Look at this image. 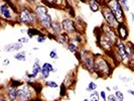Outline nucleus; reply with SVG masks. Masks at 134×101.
<instances>
[{"mask_svg":"<svg viewBox=\"0 0 134 101\" xmlns=\"http://www.w3.org/2000/svg\"><path fill=\"white\" fill-rule=\"evenodd\" d=\"M113 72V67L110 62L102 55H95V71L100 78H108L110 77Z\"/></svg>","mask_w":134,"mask_h":101,"instance_id":"f257e3e1","label":"nucleus"},{"mask_svg":"<svg viewBox=\"0 0 134 101\" xmlns=\"http://www.w3.org/2000/svg\"><path fill=\"white\" fill-rule=\"evenodd\" d=\"M34 12L36 14V17L38 20V24L41 25L42 29L49 31L52 28V23H53V19L51 14L48 13L47 6L44 5H37L34 8Z\"/></svg>","mask_w":134,"mask_h":101,"instance_id":"f03ea898","label":"nucleus"},{"mask_svg":"<svg viewBox=\"0 0 134 101\" xmlns=\"http://www.w3.org/2000/svg\"><path fill=\"white\" fill-rule=\"evenodd\" d=\"M17 20L20 23L27 25V26H35L38 23V20L36 17V14L34 10H30L27 7H22L20 10H18L17 14Z\"/></svg>","mask_w":134,"mask_h":101,"instance_id":"7ed1b4c3","label":"nucleus"},{"mask_svg":"<svg viewBox=\"0 0 134 101\" xmlns=\"http://www.w3.org/2000/svg\"><path fill=\"white\" fill-rule=\"evenodd\" d=\"M37 94L34 85L30 83L22 84L18 87V98L17 101H31L34 99V96Z\"/></svg>","mask_w":134,"mask_h":101,"instance_id":"20e7f679","label":"nucleus"},{"mask_svg":"<svg viewBox=\"0 0 134 101\" xmlns=\"http://www.w3.org/2000/svg\"><path fill=\"white\" fill-rule=\"evenodd\" d=\"M80 53V62L82 66L88 70L91 73H94L95 71V55L92 54L91 52L86 51V50H81Z\"/></svg>","mask_w":134,"mask_h":101,"instance_id":"39448f33","label":"nucleus"},{"mask_svg":"<svg viewBox=\"0 0 134 101\" xmlns=\"http://www.w3.org/2000/svg\"><path fill=\"white\" fill-rule=\"evenodd\" d=\"M113 58L118 60L120 63L127 64V65L130 60L125 51V44L123 42V40H120L119 39L115 42L114 50H113Z\"/></svg>","mask_w":134,"mask_h":101,"instance_id":"423d86ee","label":"nucleus"},{"mask_svg":"<svg viewBox=\"0 0 134 101\" xmlns=\"http://www.w3.org/2000/svg\"><path fill=\"white\" fill-rule=\"evenodd\" d=\"M107 5L115 15L117 21L119 23H125V14L119 0H111L110 2H108Z\"/></svg>","mask_w":134,"mask_h":101,"instance_id":"0eeeda50","label":"nucleus"},{"mask_svg":"<svg viewBox=\"0 0 134 101\" xmlns=\"http://www.w3.org/2000/svg\"><path fill=\"white\" fill-rule=\"evenodd\" d=\"M101 12H102V15L104 17V19L106 21L109 26H111L112 28L116 29L118 25H119V22L117 21L115 15L113 14V12L111 11V9L108 7L107 4H102V7H101Z\"/></svg>","mask_w":134,"mask_h":101,"instance_id":"6e6552de","label":"nucleus"},{"mask_svg":"<svg viewBox=\"0 0 134 101\" xmlns=\"http://www.w3.org/2000/svg\"><path fill=\"white\" fill-rule=\"evenodd\" d=\"M62 26L64 29V33L68 34H78V29L76 26V22L72 18H65L62 21Z\"/></svg>","mask_w":134,"mask_h":101,"instance_id":"1a4fd4ad","label":"nucleus"},{"mask_svg":"<svg viewBox=\"0 0 134 101\" xmlns=\"http://www.w3.org/2000/svg\"><path fill=\"white\" fill-rule=\"evenodd\" d=\"M13 11L16 12L13 8L10 6L9 4H7V3H3L0 6V13H1L2 19H5L7 21L12 20L13 19Z\"/></svg>","mask_w":134,"mask_h":101,"instance_id":"9d476101","label":"nucleus"},{"mask_svg":"<svg viewBox=\"0 0 134 101\" xmlns=\"http://www.w3.org/2000/svg\"><path fill=\"white\" fill-rule=\"evenodd\" d=\"M101 31L102 34H104L105 36H107L109 40H111L112 42H116L117 40H118V36H117V33H116V29L112 28L111 26H109L107 23L103 24L101 26Z\"/></svg>","mask_w":134,"mask_h":101,"instance_id":"9b49d317","label":"nucleus"},{"mask_svg":"<svg viewBox=\"0 0 134 101\" xmlns=\"http://www.w3.org/2000/svg\"><path fill=\"white\" fill-rule=\"evenodd\" d=\"M3 94L6 96L8 101H17L18 98V88L14 87L10 83L6 86V89Z\"/></svg>","mask_w":134,"mask_h":101,"instance_id":"f8f14e48","label":"nucleus"},{"mask_svg":"<svg viewBox=\"0 0 134 101\" xmlns=\"http://www.w3.org/2000/svg\"><path fill=\"white\" fill-rule=\"evenodd\" d=\"M42 71V67L40 66V59L35 58L34 65H32V72L31 73H26V76L28 79H35L37 77V75L41 73Z\"/></svg>","mask_w":134,"mask_h":101,"instance_id":"ddd939ff","label":"nucleus"},{"mask_svg":"<svg viewBox=\"0 0 134 101\" xmlns=\"http://www.w3.org/2000/svg\"><path fill=\"white\" fill-rule=\"evenodd\" d=\"M117 36L120 40H126L128 38V28L125 23H119L118 27L116 28Z\"/></svg>","mask_w":134,"mask_h":101,"instance_id":"4468645a","label":"nucleus"},{"mask_svg":"<svg viewBox=\"0 0 134 101\" xmlns=\"http://www.w3.org/2000/svg\"><path fill=\"white\" fill-rule=\"evenodd\" d=\"M87 2L89 4V7H90V10L92 12H98L101 10L102 3H101L100 0H88Z\"/></svg>","mask_w":134,"mask_h":101,"instance_id":"2eb2a0df","label":"nucleus"},{"mask_svg":"<svg viewBox=\"0 0 134 101\" xmlns=\"http://www.w3.org/2000/svg\"><path fill=\"white\" fill-rule=\"evenodd\" d=\"M23 47V44H21L19 41L17 42H12V44H8V45H5L4 46V51L5 52H14V51H19L20 49H22Z\"/></svg>","mask_w":134,"mask_h":101,"instance_id":"dca6fc26","label":"nucleus"},{"mask_svg":"<svg viewBox=\"0 0 134 101\" xmlns=\"http://www.w3.org/2000/svg\"><path fill=\"white\" fill-rule=\"evenodd\" d=\"M51 30H52V33H53L54 35H55V36H57V35H59V34H60L63 31H64L63 26H62V22H59L58 20L53 21Z\"/></svg>","mask_w":134,"mask_h":101,"instance_id":"f3484780","label":"nucleus"},{"mask_svg":"<svg viewBox=\"0 0 134 101\" xmlns=\"http://www.w3.org/2000/svg\"><path fill=\"white\" fill-rule=\"evenodd\" d=\"M55 40L60 44V45H69L71 42V40H70V36L69 34H66V33H62L60 34L57 35V39Z\"/></svg>","mask_w":134,"mask_h":101,"instance_id":"a211bd4d","label":"nucleus"},{"mask_svg":"<svg viewBox=\"0 0 134 101\" xmlns=\"http://www.w3.org/2000/svg\"><path fill=\"white\" fill-rule=\"evenodd\" d=\"M125 51H126V54H127L129 59H131L134 56V45L131 41L125 42Z\"/></svg>","mask_w":134,"mask_h":101,"instance_id":"6ab92c4d","label":"nucleus"},{"mask_svg":"<svg viewBox=\"0 0 134 101\" xmlns=\"http://www.w3.org/2000/svg\"><path fill=\"white\" fill-rule=\"evenodd\" d=\"M42 34V33L40 31L37 27H35V26L29 27V28L27 29V34H28V38H29V39H32L35 35H40V34Z\"/></svg>","mask_w":134,"mask_h":101,"instance_id":"aec40b11","label":"nucleus"},{"mask_svg":"<svg viewBox=\"0 0 134 101\" xmlns=\"http://www.w3.org/2000/svg\"><path fill=\"white\" fill-rule=\"evenodd\" d=\"M15 60L20 61V62H25V52H20V53H16L14 55Z\"/></svg>","mask_w":134,"mask_h":101,"instance_id":"412c9836","label":"nucleus"},{"mask_svg":"<svg viewBox=\"0 0 134 101\" xmlns=\"http://www.w3.org/2000/svg\"><path fill=\"white\" fill-rule=\"evenodd\" d=\"M68 50H69L71 53H73V54H76L77 52H79V51H78L77 45L74 44V42H70V44L68 45Z\"/></svg>","mask_w":134,"mask_h":101,"instance_id":"4be33fe9","label":"nucleus"},{"mask_svg":"<svg viewBox=\"0 0 134 101\" xmlns=\"http://www.w3.org/2000/svg\"><path fill=\"white\" fill-rule=\"evenodd\" d=\"M100 94L97 91H93L90 95V100L91 101H99L100 100Z\"/></svg>","mask_w":134,"mask_h":101,"instance_id":"5701e85b","label":"nucleus"},{"mask_svg":"<svg viewBox=\"0 0 134 101\" xmlns=\"http://www.w3.org/2000/svg\"><path fill=\"white\" fill-rule=\"evenodd\" d=\"M42 69H46V70H47V71H49L51 73H52V72H55V71H57V70L53 67V65H52L51 63H44V64L42 65Z\"/></svg>","mask_w":134,"mask_h":101,"instance_id":"b1692460","label":"nucleus"},{"mask_svg":"<svg viewBox=\"0 0 134 101\" xmlns=\"http://www.w3.org/2000/svg\"><path fill=\"white\" fill-rule=\"evenodd\" d=\"M128 1H129V0H119L121 6H122L124 11H129V10H130V8H129V6H128V4H127Z\"/></svg>","mask_w":134,"mask_h":101,"instance_id":"393cba45","label":"nucleus"},{"mask_svg":"<svg viewBox=\"0 0 134 101\" xmlns=\"http://www.w3.org/2000/svg\"><path fill=\"white\" fill-rule=\"evenodd\" d=\"M97 84L96 83H94V82H90L89 83V86H88L87 88H86V90H87L88 92H93V91H95L96 89H97Z\"/></svg>","mask_w":134,"mask_h":101,"instance_id":"a878e982","label":"nucleus"},{"mask_svg":"<svg viewBox=\"0 0 134 101\" xmlns=\"http://www.w3.org/2000/svg\"><path fill=\"white\" fill-rule=\"evenodd\" d=\"M46 83V86H47V87H51V88H58L59 87V84L57 83V82H54V81H46L44 82Z\"/></svg>","mask_w":134,"mask_h":101,"instance_id":"bb28decb","label":"nucleus"},{"mask_svg":"<svg viewBox=\"0 0 134 101\" xmlns=\"http://www.w3.org/2000/svg\"><path fill=\"white\" fill-rule=\"evenodd\" d=\"M49 75H51V72H49V71H47L46 69H42V71H41V73H40V77H41L42 79H47V78L49 77Z\"/></svg>","mask_w":134,"mask_h":101,"instance_id":"cd10ccee","label":"nucleus"},{"mask_svg":"<svg viewBox=\"0 0 134 101\" xmlns=\"http://www.w3.org/2000/svg\"><path fill=\"white\" fill-rule=\"evenodd\" d=\"M115 96L117 97V99L119 101H124V94H123L121 91H118V90H117V91L115 92Z\"/></svg>","mask_w":134,"mask_h":101,"instance_id":"c85d7f7f","label":"nucleus"},{"mask_svg":"<svg viewBox=\"0 0 134 101\" xmlns=\"http://www.w3.org/2000/svg\"><path fill=\"white\" fill-rule=\"evenodd\" d=\"M47 40V35L43 34H40V35H37V41L40 42V44H42V42H44Z\"/></svg>","mask_w":134,"mask_h":101,"instance_id":"c756f323","label":"nucleus"},{"mask_svg":"<svg viewBox=\"0 0 134 101\" xmlns=\"http://www.w3.org/2000/svg\"><path fill=\"white\" fill-rule=\"evenodd\" d=\"M46 5H48V7H54V1L55 0H41Z\"/></svg>","mask_w":134,"mask_h":101,"instance_id":"7c9ffc66","label":"nucleus"},{"mask_svg":"<svg viewBox=\"0 0 134 101\" xmlns=\"http://www.w3.org/2000/svg\"><path fill=\"white\" fill-rule=\"evenodd\" d=\"M75 40H76V41H77V42H83V36H82V34H79V33H78V34H75Z\"/></svg>","mask_w":134,"mask_h":101,"instance_id":"2f4dec72","label":"nucleus"},{"mask_svg":"<svg viewBox=\"0 0 134 101\" xmlns=\"http://www.w3.org/2000/svg\"><path fill=\"white\" fill-rule=\"evenodd\" d=\"M66 94H67V87L65 86V84H63L60 86V96L63 97V96H65Z\"/></svg>","mask_w":134,"mask_h":101,"instance_id":"473e14b6","label":"nucleus"},{"mask_svg":"<svg viewBox=\"0 0 134 101\" xmlns=\"http://www.w3.org/2000/svg\"><path fill=\"white\" fill-rule=\"evenodd\" d=\"M49 57L54 60H57L58 59V55H57V50H53L51 53H49Z\"/></svg>","mask_w":134,"mask_h":101,"instance_id":"72a5a7b5","label":"nucleus"},{"mask_svg":"<svg viewBox=\"0 0 134 101\" xmlns=\"http://www.w3.org/2000/svg\"><path fill=\"white\" fill-rule=\"evenodd\" d=\"M19 42L21 44H28V41H29V38L28 36H23V38H20L19 40H18Z\"/></svg>","mask_w":134,"mask_h":101,"instance_id":"f704fd0d","label":"nucleus"},{"mask_svg":"<svg viewBox=\"0 0 134 101\" xmlns=\"http://www.w3.org/2000/svg\"><path fill=\"white\" fill-rule=\"evenodd\" d=\"M107 101H119V100L117 99V97H116L115 95L110 94V95H108V97H107Z\"/></svg>","mask_w":134,"mask_h":101,"instance_id":"c9c22d12","label":"nucleus"},{"mask_svg":"<svg viewBox=\"0 0 134 101\" xmlns=\"http://www.w3.org/2000/svg\"><path fill=\"white\" fill-rule=\"evenodd\" d=\"M128 66H129V68L134 72V60L130 59V60H129V63H128Z\"/></svg>","mask_w":134,"mask_h":101,"instance_id":"e433bc0d","label":"nucleus"},{"mask_svg":"<svg viewBox=\"0 0 134 101\" xmlns=\"http://www.w3.org/2000/svg\"><path fill=\"white\" fill-rule=\"evenodd\" d=\"M100 96H101V98L103 99L104 101H107V95H106V93H105V91H101L100 92Z\"/></svg>","mask_w":134,"mask_h":101,"instance_id":"4c0bfd02","label":"nucleus"},{"mask_svg":"<svg viewBox=\"0 0 134 101\" xmlns=\"http://www.w3.org/2000/svg\"><path fill=\"white\" fill-rule=\"evenodd\" d=\"M10 64V61L8 60V59H4L3 60V66H8Z\"/></svg>","mask_w":134,"mask_h":101,"instance_id":"58836bf2","label":"nucleus"},{"mask_svg":"<svg viewBox=\"0 0 134 101\" xmlns=\"http://www.w3.org/2000/svg\"><path fill=\"white\" fill-rule=\"evenodd\" d=\"M119 78H120V80L123 81V82H128V81L132 80L131 78H124V77H119Z\"/></svg>","mask_w":134,"mask_h":101,"instance_id":"ea45409f","label":"nucleus"},{"mask_svg":"<svg viewBox=\"0 0 134 101\" xmlns=\"http://www.w3.org/2000/svg\"><path fill=\"white\" fill-rule=\"evenodd\" d=\"M0 101H8V99L6 98V96L2 93V95H1V97H0Z\"/></svg>","mask_w":134,"mask_h":101,"instance_id":"a19ab883","label":"nucleus"},{"mask_svg":"<svg viewBox=\"0 0 134 101\" xmlns=\"http://www.w3.org/2000/svg\"><path fill=\"white\" fill-rule=\"evenodd\" d=\"M127 93H128V94L133 95V96H134V91H133V90H131V89H128V90H127Z\"/></svg>","mask_w":134,"mask_h":101,"instance_id":"79ce46f5","label":"nucleus"},{"mask_svg":"<svg viewBox=\"0 0 134 101\" xmlns=\"http://www.w3.org/2000/svg\"><path fill=\"white\" fill-rule=\"evenodd\" d=\"M100 1H101V3H102V4H107L108 2H110L111 0H100Z\"/></svg>","mask_w":134,"mask_h":101,"instance_id":"37998d69","label":"nucleus"},{"mask_svg":"<svg viewBox=\"0 0 134 101\" xmlns=\"http://www.w3.org/2000/svg\"><path fill=\"white\" fill-rule=\"evenodd\" d=\"M130 15H131V21L133 22V21H134V14L133 13H130Z\"/></svg>","mask_w":134,"mask_h":101,"instance_id":"c03bdc74","label":"nucleus"},{"mask_svg":"<svg viewBox=\"0 0 134 101\" xmlns=\"http://www.w3.org/2000/svg\"><path fill=\"white\" fill-rule=\"evenodd\" d=\"M113 89H114L115 91H117V90H118V87H117V86H114V87H113Z\"/></svg>","mask_w":134,"mask_h":101,"instance_id":"a18cd8bd","label":"nucleus"},{"mask_svg":"<svg viewBox=\"0 0 134 101\" xmlns=\"http://www.w3.org/2000/svg\"><path fill=\"white\" fill-rule=\"evenodd\" d=\"M106 89H107L108 91H110V90H111V88H110V87H106Z\"/></svg>","mask_w":134,"mask_h":101,"instance_id":"49530a36","label":"nucleus"},{"mask_svg":"<svg viewBox=\"0 0 134 101\" xmlns=\"http://www.w3.org/2000/svg\"><path fill=\"white\" fill-rule=\"evenodd\" d=\"M83 101H90V99H84Z\"/></svg>","mask_w":134,"mask_h":101,"instance_id":"de8ad7c7","label":"nucleus"},{"mask_svg":"<svg viewBox=\"0 0 134 101\" xmlns=\"http://www.w3.org/2000/svg\"><path fill=\"white\" fill-rule=\"evenodd\" d=\"M82 2H86V1H88V0H81Z\"/></svg>","mask_w":134,"mask_h":101,"instance_id":"09e8293b","label":"nucleus"},{"mask_svg":"<svg viewBox=\"0 0 134 101\" xmlns=\"http://www.w3.org/2000/svg\"><path fill=\"white\" fill-rule=\"evenodd\" d=\"M133 85H134V83H133Z\"/></svg>","mask_w":134,"mask_h":101,"instance_id":"8fccbe9b","label":"nucleus"},{"mask_svg":"<svg viewBox=\"0 0 134 101\" xmlns=\"http://www.w3.org/2000/svg\"><path fill=\"white\" fill-rule=\"evenodd\" d=\"M58 101H60V100H58Z\"/></svg>","mask_w":134,"mask_h":101,"instance_id":"3c124183","label":"nucleus"}]
</instances>
